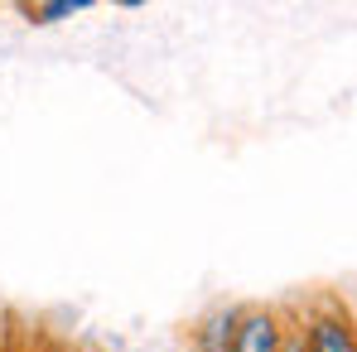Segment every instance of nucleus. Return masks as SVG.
<instances>
[{
  "mask_svg": "<svg viewBox=\"0 0 357 352\" xmlns=\"http://www.w3.org/2000/svg\"><path fill=\"white\" fill-rule=\"evenodd\" d=\"M299 333H304V348L309 352H357V319L343 304H333V299L314 304L304 314Z\"/></svg>",
  "mask_w": 357,
  "mask_h": 352,
  "instance_id": "obj_1",
  "label": "nucleus"
},
{
  "mask_svg": "<svg viewBox=\"0 0 357 352\" xmlns=\"http://www.w3.org/2000/svg\"><path fill=\"white\" fill-rule=\"evenodd\" d=\"M285 338H290V323H285V314H280V309L246 304V309H241L232 352H285Z\"/></svg>",
  "mask_w": 357,
  "mask_h": 352,
  "instance_id": "obj_2",
  "label": "nucleus"
},
{
  "mask_svg": "<svg viewBox=\"0 0 357 352\" xmlns=\"http://www.w3.org/2000/svg\"><path fill=\"white\" fill-rule=\"evenodd\" d=\"M237 323H241L237 304H218V309H208V314L193 323L188 343H193V352H232V343H237Z\"/></svg>",
  "mask_w": 357,
  "mask_h": 352,
  "instance_id": "obj_3",
  "label": "nucleus"
},
{
  "mask_svg": "<svg viewBox=\"0 0 357 352\" xmlns=\"http://www.w3.org/2000/svg\"><path fill=\"white\" fill-rule=\"evenodd\" d=\"M82 10H92V0H34V5H24L29 24H59V20H73Z\"/></svg>",
  "mask_w": 357,
  "mask_h": 352,
  "instance_id": "obj_4",
  "label": "nucleus"
}]
</instances>
